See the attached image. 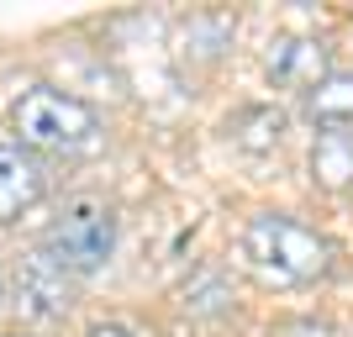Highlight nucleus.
<instances>
[{
  "mask_svg": "<svg viewBox=\"0 0 353 337\" xmlns=\"http://www.w3.org/2000/svg\"><path fill=\"white\" fill-rule=\"evenodd\" d=\"M243 253L259 279H274V285H311V279L327 274V237H316L311 227H301L295 216L280 211H259L243 232Z\"/></svg>",
  "mask_w": 353,
  "mask_h": 337,
  "instance_id": "nucleus-1",
  "label": "nucleus"
},
{
  "mask_svg": "<svg viewBox=\"0 0 353 337\" xmlns=\"http://www.w3.org/2000/svg\"><path fill=\"white\" fill-rule=\"evenodd\" d=\"M16 132H21V147L27 153H85V147L101 143V116L95 105H85L69 90L37 85L27 90L11 111Z\"/></svg>",
  "mask_w": 353,
  "mask_h": 337,
  "instance_id": "nucleus-2",
  "label": "nucleus"
},
{
  "mask_svg": "<svg viewBox=\"0 0 353 337\" xmlns=\"http://www.w3.org/2000/svg\"><path fill=\"white\" fill-rule=\"evenodd\" d=\"M48 253H53L69 274H95V269H105L111 253H117V211L105 201H90V195L63 205V216L53 221V232H48Z\"/></svg>",
  "mask_w": 353,
  "mask_h": 337,
  "instance_id": "nucleus-3",
  "label": "nucleus"
},
{
  "mask_svg": "<svg viewBox=\"0 0 353 337\" xmlns=\"http://www.w3.org/2000/svg\"><path fill=\"white\" fill-rule=\"evenodd\" d=\"M16 306L27 316H37V322H53V316H63L74 306V274L48 253V243L32 248L21 258V269H16Z\"/></svg>",
  "mask_w": 353,
  "mask_h": 337,
  "instance_id": "nucleus-4",
  "label": "nucleus"
},
{
  "mask_svg": "<svg viewBox=\"0 0 353 337\" xmlns=\"http://www.w3.org/2000/svg\"><path fill=\"white\" fill-rule=\"evenodd\" d=\"M48 195V169L37 153L21 143H0V221L27 216L32 205Z\"/></svg>",
  "mask_w": 353,
  "mask_h": 337,
  "instance_id": "nucleus-5",
  "label": "nucleus"
},
{
  "mask_svg": "<svg viewBox=\"0 0 353 337\" xmlns=\"http://www.w3.org/2000/svg\"><path fill=\"white\" fill-rule=\"evenodd\" d=\"M327 74V43L316 37H280L274 53H269V79L274 85H316Z\"/></svg>",
  "mask_w": 353,
  "mask_h": 337,
  "instance_id": "nucleus-6",
  "label": "nucleus"
},
{
  "mask_svg": "<svg viewBox=\"0 0 353 337\" xmlns=\"http://www.w3.org/2000/svg\"><path fill=\"white\" fill-rule=\"evenodd\" d=\"M311 121L322 132H343L353 121V69H327L316 85H311V101H306Z\"/></svg>",
  "mask_w": 353,
  "mask_h": 337,
  "instance_id": "nucleus-7",
  "label": "nucleus"
},
{
  "mask_svg": "<svg viewBox=\"0 0 353 337\" xmlns=\"http://www.w3.org/2000/svg\"><path fill=\"white\" fill-rule=\"evenodd\" d=\"M311 169H316V179L327 190H343L353 179V143L343 132H322L316 137V153H311Z\"/></svg>",
  "mask_w": 353,
  "mask_h": 337,
  "instance_id": "nucleus-8",
  "label": "nucleus"
},
{
  "mask_svg": "<svg viewBox=\"0 0 353 337\" xmlns=\"http://www.w3.org/2000/svg\"><path fill=\"white\" fill-rule=\"evenodd\" d=\"M274 337H332V327H327V322H311V316H301V322L274 327Z\"/></svg>",
  "mask_w": 353,
  "mask_h": 337,
  "instance_id": "nucleus-9",
  "label": "nucleus"
},
{
  "mask_svg": "<svg viewBox=\"0 0 353 337\" xmlns=\"http://www.w3.org/2000/svg\"><path fill=\"white\" fill-rule=\"evenodd\" d=\"M90 337H137V332H127V327H117V322H105V327H95Z\"/></svg>",
  "mask_w": 353,
  "mask_h": 337,
  "instance_id": "nucleus-10",
  "label": "nucleus"
},
{
  "mask_svg": "<svg viewBox=\"0 0 353 337\" xmlns=\"http://www.w3.org/2000/svg\"><path fill=\"white\" fill-rule=\"evenodd\" d=\"M0 306H6V274H0Z\"/></svg>",
  "mask_w": 353,
  "mask_h": 337,
  "instance_id": "nucleus-11",
  "label": "nucleus"
},
{
  "mask_svg": "<svg viewBox=\"0 0 353 337\" xmlns=\"http://www.w3.org/2000/svg\"><path fill=\"white\" fill-rule=\"evenodd\" d=\"M6 337H27V332H6Z\"/></svg>",
  "mask_w": 353,
  "mask_h": 337,
  "instance_id": "nucleus-12",
  "label": "nucleus"
}]
</instances>
